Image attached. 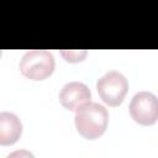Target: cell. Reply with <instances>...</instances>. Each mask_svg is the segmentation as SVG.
Returning <instances> with one entry per match:
<instances>
[{"mask_svg": "<svg viewBox=\"0 0 158 158\" xmlns=\"http://www.w3.org/2000/svg\"><path fill=\"white\" fill-rule=\"evenodd\" d=\"M75 127L86 139L99 138L107 127L109 114L99 102H85L75 110Z\"/></svg>", "mask_w": 158, "mask_h": 158, "instance_id": "obj_1", "label": "cell"}, {"mask_svg": "<svg viewBox=\"0 0 158 158\" xmlns=\"http://www.w3.org/2000/svg\"><path fill=\"white\" fill-rule=\"evenodd\" d=\"M60 54L63 56V58L67 60V62H70V63H77V62H80L85 58L86 56V51H60Z\"/></svg>", "mask_w": 158, "mask_h": 158, "instance_id": "obj_7", "label": "cell"}, {"mask_svg": "<svg viewBox=\"0 0 158 158\" xmlns=\"http://www.w3.org/2000/svg\"><path fill=\"white\" fill-rule=\"evenodd\" d=\"M22 133L20 118L9 111L0 112V146H11L19 141Z\"/></svg>", "mask_w": 158, "mask_h": 158, "instance_id": "obj_6", "label": "cell"}, {"mask_svg": "<svg viewBox=\"0 0 158 158\" xmlns=\"http://www.w3.org/2000/svg\"><path fill=\"white\" fill-rule=\"evenodd\" d=\"M131 117L144 126H151L158 118V100L151 91H139L133 95L130 104Z\"/></svg>", "mask_w": 158, "mask_h": 158, "instance_id": "obj_4", "label": "cell"}, {"mask_svg": "<svg viewBox=\"0 0 158 158\" xmlns=\"http://www.w3.org/2000/svg\"><path fill=\"white\" fill-rule=\"evenodd\" d=\"M20 70L28 79L43 80L54 70L53 54L46 49L28 51L20 60Z\"/></svg>", "mask_w": 158, "mask_h": 158, "instance_id": "obj_2", "label": "cell"}, {"mask_svg": "<svg viewBox=\"0 0 158 158\" xmlns=\"http://www.w3.org/2000/svg\"><path fill=\"white\" fill-rule=\"evenodd\" d=\"M0 56H1V51H0Z\"/></svg>", "mask_w": 158, "mask_h": 158, "instance_id": "obj_8", "label": "cell"}, {"mask_svg": "<svg viewBox=\"0 0 158 158\" xmlns=\"http://www.w3.org/2000/svg\"><path fill=\"white\" fill-rule=\"evenodd\" d=\"M91 93L89 88L80 81H70L67 83L59 93V101L67 110L74 111L80 105L88 102L90 100Z\"/></svg>", "mask_w": 158, "mask_h": 158, "instance_id": "obj_5", "label": "cell"}, {"mask_svg": "<svg viewBox=\"0 0 158 158\" xmlns=\"http://www.w3.org/2000/svg\"><path fill=\"white\" fill-rule=\"evenodd\" d=\"M96 89L105 104L109 106H118L128 90V83L120 72L110 70L98 80Z\"/></svg>", "mask_w": 158, "mask_h": 158, "instance_id": "obj_3", "label": "cell"}]
</instances>
